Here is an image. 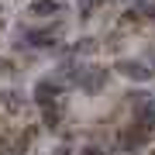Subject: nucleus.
Returning <instances> with one entry per match:
<instances>
[{
  "label": "nucleus",
  "instance_id": "nucleus-1",
  "mask_svg": "<svg viewBox=\"0 0 155 155\" xmlns=\"http://www.w3.org/2000/svg\"><path fill=\"white\" fill-rule=\"evenodd\" d=\"M62 38V24H48V28H24L21 31V41L31 45V48H48Z\"/></svg>",
  "mask_w": 155,
  "mask_h": 155
},
{
  "label": "nucleus",
  "instance_id": "nucleus-2",
  "mask_svg": "<svg viewBox=\"0 0 155 155\" xmlns=\"http://www.w3.org/2000/svg\"><path fill=\"white\" fill-rule=\"evenodd\" d=\"M107 79H110V72L104 66H83L76 76V86L83 90V93H100V90L107 86Z\"/></svg>",
  "mask_w": 155,
  "mask_h": 155
},
{
  "label": "nucleus",
  "instance_id": "nucleus-3",
  "mask_svg": "<svg viewBox=\"0 0 155 155\" xmlns=\"http://www.w3.org/2000/svg\"><path fill=\"white\" fill-rule=\"evenodd\" d=\"M148 145V131H141V127H134V124H127L117 131V148L121 152H138Z\"/></svg>",
  "mask_w": 155,
  "mask_h": 155
},
{
  "label": "nucleus",
  "instance_id": "nucleus-4",
  "mask_svg": "<svg viewBox=\"0 0 155 155\" xmlns=\"http://www.w3.org/2000/svg\"><path fill=\"white\" fill-rule=\"evenodd\" d=\"M59 97H62V86H59V79H38L35 83V100H38V107H55L59 104Z\"/></svg>",
  "mask_w": 155,
  "mask_h": 155
},
{
  "label": "nucleus",
  "instance_id": "nucleus-5",
  "mask_svg": "<svg viewBox=\"0 0 155 155\" xmlns=\"http://www.w3.org/2000/svg\"><path fill=\"white\" fill-rule=\"evenodd\" d=\"M117 69H121V76L134 79V83H145V79H152V66H145V62H138V59H124Z\"/></svg>",
  "mask_w": 155,
  "mask_h": 155
},
{
  "label": "nucleus",
  "instance_id": "nucleus-6",
  "mask_svg": "<svg viewBox=\"0 0 155 155\" xmlns=\"http://www.w3.org/2000/svg\"><path fill=\"white\" fill-rule=\"evenodd\" d=\"M127 17H134V21H152V17H155V4H148V0H134V7H131Z\"/></svg>",
  "mask_w": 155,
  "mask_h": 155
},
{
  "label": "nucleus",
  "instance_id": "nucleus-7",
  "mask_svg": "<svg viewBox=\"0 0 155 155\" xmlns=\"http://www.w3.org/2000/svg\"><path fill=\"white\" fill-rule=\"evenodd\" d=\"M31 14L35 17H52V14H59V4H55V0H35Z\"/></svg>",
  "mask_w": 155,
  "mask_h": 155
},
{
  "label": "nucleus",
  "instance_id": "nucleus-8",
  "mask_svg": "<svg viewBox=\"0 0 155 155\" xmlns=\"http://www.w3.org/2000/svg\"><path fill=\"white\" fill-rule=\"evenodd\" d=\"M100 4H107V0H79V17H90Z\"/></svg>",
  "mask_w": 155,
  "mask_h": 155
},
{
  "label": "nucleus",
  "instance_id": "nucleus-9",
  "mask_svg": "<svg viewBox=\"0 0 155 155\" xmlns=\"http://www.w3.org/2000/svg\"><path fill=\"white\" fill-rule=\"evenodd\" d=\"M7 69H14V62H7V59H0V72H7Z\"/></svg>",
  "mask_w": 155,
  "mask_h": 155
},
{
  "label": "nucleus",
  "instance_id": "nucleus-10",
  "mask_svg": "<svg viewBox=\"0 0 155 155\" xmlns=\"http://www.w3.org/2000/svg\"><path fill=\"white\" fill-rule=\"evenodd\" d=\"M79 155H104V152H100V148H83Z\"/></svg>",
  "mask_w": 155,
  "mask_h": 155
}]
</instances>
